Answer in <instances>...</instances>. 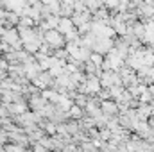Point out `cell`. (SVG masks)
I'll use <instances>...</instances> for the list:
<instances>
[{"instance_id":"cell-1","label":"cell","mask_w":154,"mask_h":152,"mask_svg":"<svg viewBox=\"0 0 154 152\" xmlns=\"http://www.w3.org/2000/svg\"><path fill=\"white\" fill-rule=\"evenodd\" d=\"M47 41H48V45H54V47H59V45H63V36L57 32V31H48L47 32Z\"/></svg>"},{"instance_id":"cell-2","label":"cell","mask_w":154,"mask_h":152,"mask_svg":"<svg viewBox=\"0 0 154 152\" xmlns=\"http://www.w3.org/2000/svg\"><path fill=\"white\" fill-rule=\"evenodd\" d=\"M59 23H61V25H59V31H63V32H68V31L72 29V22H70V20H66V18H65V20H61Z\"/></svg>"}]
</instances>
